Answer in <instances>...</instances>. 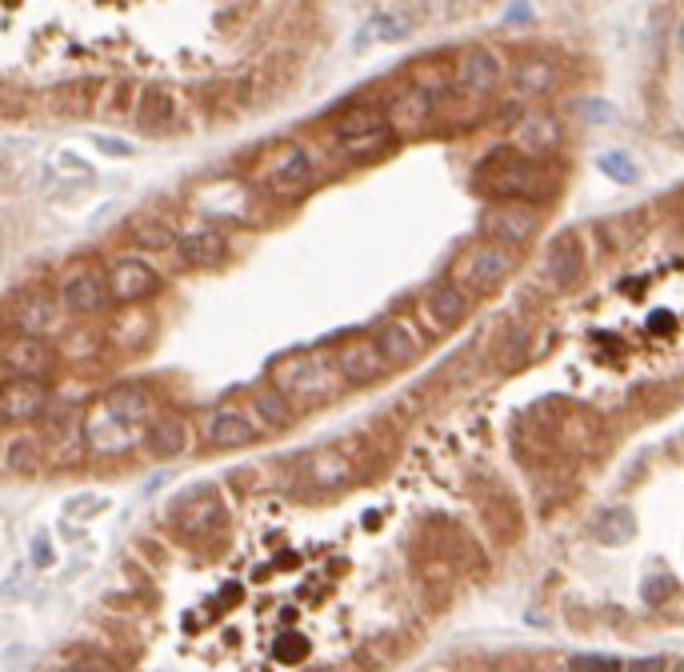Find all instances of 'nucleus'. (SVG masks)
Wrapping results in <instances>:
<instances>
[{
  "label": "nucleus",
  "instance_id": "nucleus-1",
  "mask_svg": "<svg viewBox=\"0 0 684 672\" xmlns=\"http://www.w3.org/2000/svg\"><path fill=\"white\" fill-rule=\"evenodd\" d=\"M276 393L288 400H304V405H321L336 393V369L316 361V357H297L276 369Z\"/></svg>",
  "mask_w": 684,
  "mask_h": 672
},
{
  "label": "nucleus",
  "instance_id": "nucleus-2",
  "mask_svg": "<svg viewBox=\"0 0 684 672\" xmlns=\"http://www.w3.org/2000/svg\"><path fill=\"white\" fill-rule=\"evenodd\" d=\"M104 293L109 304H140L161 293V273L140 257H116L104 269Z\"/></svg>",
  "mask_w": 684,
  "mask_h": 672
},
{
  "label": "nucleus",
  "instance_id": "nucleus-3",
  "mask_svg": "<svg viewBox=\"0 0 684 672\" xmlns=\"http://www.w3.org/2000/svg\"><path fill=\"white\" fill-rule=\"evenodd\" d=\"M497 164L500 169L488 176V192H497V197H505V200H521V204H533L536 197H545L548 192L545 173H540L533 161L512 157V152H500Z\"/></svg>",
  "mask_w": 684,
  "mask_h": 672
},
{
  "label": "nucleus",
  "instance_id": "nucleus-4",
  "mask_svg": "<svg viewBox=\"0 0 684 672\" xmlns=\"http://www.w3.org/2000/svg\"><path fill=\"white\" fill-rule=\"evenodd\" d=\"M540 228V212L533 204H521V200H505V204H493V209L481 216V233L488 237V245H521V240L536 237Z\"/></svg>",
  "mask_w": 684,
  "mask_h": 672
},
{
  "label": "nucleus",
  "instance_id": "nucleus-5",
  "mask_svg": "<svg viewBox=\"0 0 684 672\" xmlns=\"http://www.w3.org/2000/svg\"><path fill=\"white\" fill-rule=\"evenodd\" d=\"M57 300H61L69 312H100L109 304V293H104V269L97 264H73L69 273L61 276V288H57Z\"/></svg>",
  "mask_w": 684,
  "mask_h": 672
},
{
  "label": "nucleus",
  "instance_id": "nucleus-6",
  "mask_svg": "<svg viewBox=\"0 0 684 672\" xmlns=\"http://www.w3.org/2000/svg\"><path fill=\"white\" fill-rule=\"evenodd\" d=\"M52 349L45 345V336L16 333L0 345V369L9 373V381H40L49 373Z\"/></svg>",
  "mask_w": 684,
  "mask_h": 672
},
{
  "label": "nucleus",
  "instance_id": "nucleus-7",
  "mask_svg": "<svg viewBox=\"0 0 684 672\" xmlns=\"http://www.w3.org/2000/svg\"><path fill=\"white\" fill-rule=\"evenodd\" d=\"M264 185L276 197H300L312 185V164L300 145H281L264 164Z\"/></svg>",
  "mask_w": 684,
  "mask_h": 672
},
{
  "label": "nucleus",
  "instance_id": "nucleus-8",
  "mask_svg": "<svg viewBox=\"0 0 684 672\" xmlns=\"http://www.w3.org/2000/svg\"><path fill=\"white\" fill-rule=\"evenodd\" d=\"M464 276V285L476 288V293H493V288H500L505 281H509L512 273V257L505 249H497V245H488V240H481L476 249L464 252V261L457 264Z\"/></svg>",
  "mask_w": 684,
  "mask_h": 672
},
{
  "label": "nucleus",
  "instance_id": "nucleus-9",
  "mask_svg": "<svg viewBox=\"0 0 684 672\" xmlns=\"http://www.w3.org/2000/svg\"><path fill=\"white\" fill-rule=\"evenodd\" d=\"M49 409V388L45 381H4L0 385V416L13 424L37 421Z\"/></svg>",
  "mask_w": 684,
  "mask_h": 672
},
{
  "label": "nucleus",
  "instance_id": "nucleus-10",
  "mask_svg": "<svg viewBox=\"0 0 684 672\" xmlns=\"http://www.w3.org/2000/svg\"><path fill=\"white\" fill-rule=\"evenodd\" d=\"M545 269H548V281L557 288H576L581 285V276H585V249H581V237L576 233H560L545 252Z\"/></svg>",
  "mask_w": 684,
  "mask_h": 672
},
{
  "label": "nucleus",
  "instance_id": "nucleus-11",
  "mask_svg": "<svg viewBox=\"0 0 684 672\" xmlns=\"http://www.w3.org/2000/svg\"><path fill=\"white\" fill-rule=\"evenodd\" d=\"M85 433L88 445L100 448V452H125V448H133L140 440V424H128L125 416H116L104 405H97L85 424Z\"/></svg>",
  "mask_w": 684,
  "mask_h": 672
},
{
  "label": "nucleus",
  "instance_id": "nucleus-12",
  "mask_svg": "<svg viewBox=\"0 0 684 672\" xmlns=\"http://www.w3.org/2000/svg\"><path fill=\"white\" fill-rule=\"evenodd\" d=\"M373 349H376V357L385 361V369H393V364L405 369V364L421 361L424 345L416 340V333H412L405 321H385L373 336Z\"/></svg>",
  "mask_w": 684,
  "mask_h": 672
},
{
  "label": "nucleus",
  "instance_id": "nucleus-13",
  "mask_svg": "<svg viewBox=\"0 0 684 672\" xmlns=\"http://www.w3.org/2000/svg\"><path fill=\"white\" fill-rule=\"evenodd\" d=\"M169 517L185 533H204L212 524H221V500H216L212 488H192V493H185V497L176 500Z\"/></svg>",
  "mask_w": 684,
  "mask_h": 672
},
{
  "label": "nucleus",
  "instance_id": "nucleus-14",
  "mask_svg": "<svg viewBox=\"0 0 684 672\" xmlns=\"http://www.w3.org/2000/svg\"><path fill=\"white\" fill-rule=\"evenodd\" d=\"M500 76H505L500 57L493 49H485V45L464 49L461 61H457V80H461L464 88H473V92H493V88L500 85Z\"/></svg>",
  "mask_w": 684,
  "mask_h": 672
},
{
  "label": "nucleus",
  "instance_id": "nucleus-15",
  "mask_svg": "<svg viewBox=\"0 0 684 672\" xmlns=\"http://www.w3.org/2000/svg\"><path fill=\"white\" fill-rule=\"evenodd\" d=\"M257 440V424L249 421V412L221 409L212 412V421L204 424V445L209 448H245Z\"/></svg>",
  "mask_w": 684,
  "mask_h": 672
},
{
  "label": "nucleus",
  "instance_id": "nucleus-16",
  "mask_svg": "<svg viewBox=\"0 0 684 672\" xmlns=\"http://www.w3.org/2000/svg\"><path fill=\"white\" fill-rule=\"evenodd\" d=\"M333 369L345 376L349 385H373V381L385 376V361L376 357L373 340H349V345L340 349V357H336Z\"/></svg>",
  "mask_w": 684,
  "mask_h": 672
},
{
  "label": "nucleus",
  "instance_id": "nucleus-17",
  "mask_svg": "<svg viewBox=\"0 0 684 672\" xmlns=\"http://www.w3.org/2000/svg\"><path fill=\"white\" fill-rule=\"evenodd\" d=\"M424 309H428V316H433L440 328H452V324H461L464 316H469L473 300H469V293L461 288V281H436V285L428 288V297H424Z\"/></svg>",
  "mask_w": 684,
  "mask_h": 672
},
{
  "label": "nucleus",
  "instance_id": "nucleus-18",
  "mask_svg": "<svg viewBox=\"0 0 684 672\" xmlns=\"http://www.w3.org/2000/svg\"><path fill=\"white\" fill-rule=\"evenodd\" d=\"M176 252L188 269H216L228 257V240L216 228H197V233H185L176 240Z\"/></svg>",
  "mask_w": 684,
  "mask_h": 672
},
{
  "label": "nucleus",
  "instance_id": "nucleus-19",
  "mask_svg": "<svg viewBox=\"0 0 684 672\" xmlns=\"http://www.w3.org/2000/svg\"><path fill=\"white\" fill-rule=\"evenodd\" d=\"M188 445V428L181 416H152L149 428H145V448H149V457H157V461H173V457H181Z\"/></svg>",
  "mask_w": 684,
  "mask_h": 672
},
{
  "label": "nucleus",
  "instance_id": "nucleus-20",
  "mask_svg": "<svg viewBox=\"0 0 684 672\" xmlns=\"http://www.w3.org/2000/svg\"><path fill=\"white\" fill-rule=\"evenodd\" d=\"M557 80H560V69L557 61H548V57H524V61H517V69H512V85H517V92H524V97H540V92H548Z\"/></svg>",
  "mask_w": 684,
  "mask_h": 672
},
{
  "label": "nucleus",
  "instance_id": "nucleus-21",
  "mask_svg": "<svg viewBox=\"0 0 684 672\" xmlns=\"http://www.w3.org/2000/svg\"><path fill=\"white\" fill-rule=\"evenodd\" d=\"M336 133H340L345 145H352V140H364V137H385L388 121H385V112H376V109H352L336 121Z\"/></svg>",
  "mask_w": 684,
  "mask_h": 672
},
{
  "label": "nucleus",
  "instance_id": "nucleus-22",
  "mask_svg": "<svg viewBox=\"0 0 684 672\" xmlns=\"http://www.w3.org/2000/svg\"><path fill=\"white\" fill-rule=\"evenodd\" d=\"M593 536L609 548L629 545V540L636 536V517L629 509H605L597 521H593Z\"/></svg>",
  "mask_w": 684,
  "mask_h": 672
},
{
  "label": "nucleus",
  "instance_id": "nucleus-23",
  "mask_svg": "<svg viewBox=\"0 0 684 672\" xmlns=\"http://www.w3.org/2000/svg\"><path fill=\"white\" fill-rule=\"evenodd\" d=\"M173 116H176V100L169 88H145V97H140V112H137V121L140 128H164V125H173Z\"/></svg>",
  "mask_w": 684,
  "mask_h": 672
},
{
  "label": "nucleus",
  "instance_id": "nucleus-24",
  "mask_svg": "<svg viewBox=\"0 0 684 672\" xmlns=\"http://www.w3.org/2000/svg\"><path fill=\"white\" fill-rule=\"evenodd\" d=\"M52 324V297L45 293V297H25L21 304H16V328L25 336H40L45 328Z\"/></svg>",
  "mask_w": 684,
  "mask_h": 672
},
{
  "label": "nucleus",
  "instance_id": "nucleus-25",
  "mask_svg": "<svg viewBox=\"0 0 684 672\" xmlns=\"http://www.w3.org/2000/svg\"><path fill=\"white\" fill-rule=\"evenodd\" d=\"M128 233H133V240H137V245H145V249H164V245H173V228H169L164 221H157L152 212H140V216H133Z\"/></svg>",
  "mask_w": 684,
  "mask_h": 672
},
{
  "label": "nucleus",
  "instance_id": "nucleus-26",
  "mask_svg": "<svg viewBox=\"0 0 684 672\" xmlns=\"http://www.w3.org/2000/svg\"><path fill=\"white\" fill-rule=\"evenodd\" d=\"M560 137V125L552 121V116H533V121H524L521 125V145L533 152H545L552 149Z\"/></svg>",
  "mask_w": 684,
  "mask_h": 672
},
{
  "label": "nucleus",
  "instance_id": "nucleus-27",
  "mask_svg": "<svg viewBox=\"0 0 684 672\" xmlns=\"http://www.w3.org/2000/svg\"><path fill=\"white\" fill-rule=\"evenodd\" d=\"M576 672H660L664 664L660 660H636V664H624V660H605V657H573Z\"/></svg>",
  "mask_w": 684,
  "mask_h": 672
},
{
  "label": "nucleus",
  "instance_id": "nucleus-28",
  "mask_svg": "<svg viewBox=\"0 0 684 672\" xmlns=\"http://www.w3.org/2000/svg\"><path fill=\"white\" fill-rule=\"evenodd\" d=\"M276 660H285V664H297V660H304V652H309V640L297 633H281L273 645Z\"/></svg>",
  "mask_w": 684,
  "mask_h": 672
},
{
  "label": "nucleus",
  "instance_id": "nucleus-29",
  "mask_svg": "<svg viewBox=\"0 0 684 672\" xmlns=\"http://www.w3.org/2000/svg\"><path fill=\"white\" fill-rule=\"evenodd\" d=\"M257 409H261V416L269 424H288V416H293V409L285 405L281 393H261V397H257Z\"/></svg>",
  "mask_w": 684,
  "mask_h": 672
},
{
  "label": "nucleus",
  "instance_id": "nucleus-30",
  "mask_svg": "<svg viewBox=\"0 0 684 672\" xmlns=\"http://www.w3.org/2000/svg\"><path fill=\"white\" fill-rule=\"evenodd\" d=\"M600 169H605L612 181H621V185H633L636 181V164L629 161V157H621V152H605V157H600Z\"/></svg>",
  "mask_w": 684,
  "mask_h": 672
},
{
  "label": "nucleus",
  "instance_id": "nucleus-31",
  "mask_svg": "<svg viewBox=\"0 0 684 672\" xmlns=\"http://www.w3.org/2000/svg\"><path fill=\"white\" fill-rule=\"evenodd\" d=\"M9 464H13V469H21V473L37 469V445H33V440H25V436H21V440H13V445H9Z\"/></svg>",
  "mask_w": 684,
  "mask_h": 672
},
{
  "label": "nucleus",
  "instance_id": "nucleus-32",
  "mask_svg": "<svg viewBox=\"0 0 684 672\" xmlns=\"http://www.w3.org/2000/svg\"><path fill=\"white\" fill-rule=\"evenodd\" d=\"M69 672H116L104 657H97V652H85V657H76L73 664H69Z\"/></svg>",
  "mask_w": 684,
  "mask_h": 672
},
{
  "label": "nucleus",
  "instance_id": "nucleus-33",
  "mask_svg": "<svg viewBox=\"0 0 684 672\" xmlns=\"http://www.w3.org/2000/svg\"><path fill=\"white\" fill-rule=\"evenodd\" d=\"M373 28H381L385 37H405V33H409V21H400V16H388V13H376Z\"/></svg>",
  "mask_w": 684,
  "mask_h": 672
},
{
  "label": "nucleus",
  "instance_id": "nucleus-34",
  "mask_svg": "<svg viewBox=\"0 0 684 672\" xmlns=\"http://www.w3.org/2000/svg\"><path fill=\"white\" fill-rule=\"evenodd\" d=\"M528 13H533L528 4H524V9H521V4H512V9H509V21H512V25H517V21H528Z\"/></svg>",
  "mask_w": 684,
  "mask_h": 672
}]
</instances>
